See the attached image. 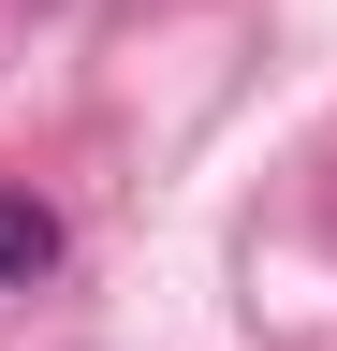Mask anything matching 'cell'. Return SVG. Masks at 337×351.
Segmentation results:
<instances>
[{
	"instance_id": "cell-1",
	"label": "cell",
	"mask_w": 337,
	"mask_h": 351,
	"mask_svg": "<svg viewBox=\"0 0 337 351\" xmlns=\"http://www.w3.org/2000/svg\"><path fill=\"white\" fill-rule=\"evenodd\" d=\"M45 249H59V219L30 205V191H0V278H30V263H45Z\"/></svg>"
}]
</instances>
